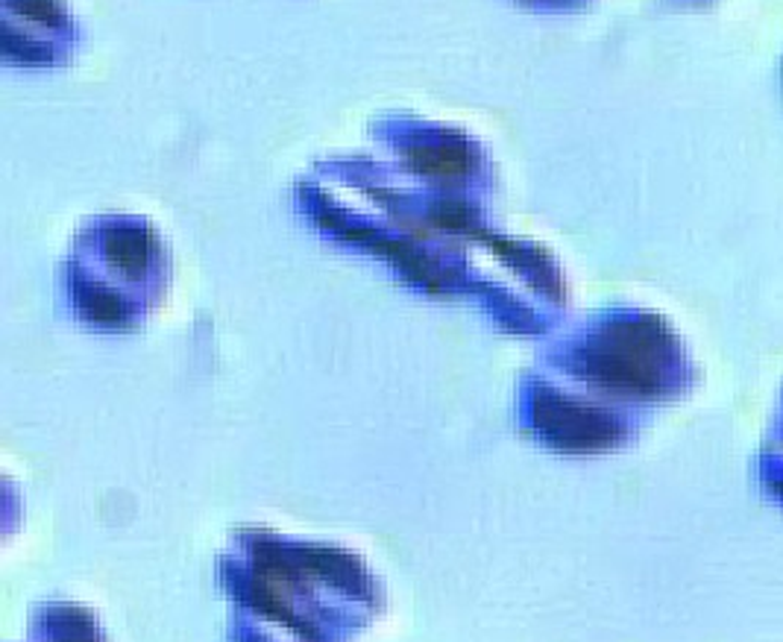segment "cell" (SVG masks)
I'll list each match as a JSON object with an SVG mask.
<instances>
[{
  "mask_svg": "<svg viewBox=\"0 0 783 642\" xmlns=\"http://www.w3.org/2000/svg\"><path fill=\"white\" fill-rule=\"evenodd\" d=\"M408 159L414 161V168L425 173H441L453 177L470 168V150L463 144H432V147H417L408 153Z\"/></svg>",
  "mask_w": 783,
  "mask_h": 642,
  "instance_id": "cell-1",
  "label": "cell"
},
{
  "mask_svg": "<svg viewBox=\"0 0 783 642\" xmlns=\"http://www.w3.org/2000/svg\"><path fill=\"white\" fill-rule=\"evenodd\" d=\"M147 238L142 232H118L109 238V255L123 267H142L147 262Z\"/></svg>",
  "mask_w": 783,
  "mask_h": 642,
  "instance_id": "cell-2",
  "label": "cell"
},
{
  "mask_svg": "<svg viewBox=\"0 0 783 642\" xmlns=\"http://www.w3.org/2000/svg\"><path fill=\"white\" fill-rule=\"evenodd\" d=\"M21 12H27V15H33V19H38V21L62 19L57 0H24V3H21Z\"/></svg>",
  "mask_w": 783,
  "mask_h": 642,
  "instance_id": "cell-3",
  "label": "cell"
}]
</instances>
